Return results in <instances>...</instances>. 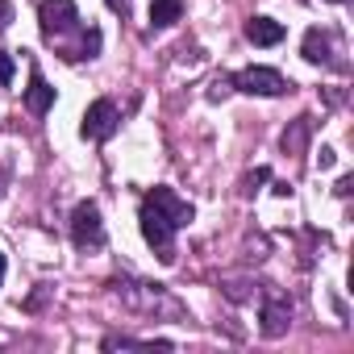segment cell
<instances>
[{"label":"cell","mask_w":354,"mask_h":354,"mask_svg":"<svg viewBox=\"0 0 354 354\" xmlns=\"http://www.w3.org/2000/svg\"><path fill=\"white\" fill-rule=\"evenodd\" d=\"M117 288V296L129 304V308H138V313H150V317H175V321H184V304L175 300L162 283H138V279H117L113 283Z\"/></svg>","instance_id":"1"},{"label":"cell","mask_w":354,"mask_h":354,"mask_svg":"<svg viewBox=\"0 0 354 354\" xmlns=\"http://www.w3.org/2000/svg\"><path fill=\"white\" fill-rule=\"evenodd\" d=\"M71 242H75L80 250L104 246V221H100L96 201H80V205H75V213H71Z\"/></svg>","instance_id":"2"},{"label":"cell","mask_w":354,"mask_h":354,"mask_svg":"<svg viewBox=\"0 0 354 354\" xmlns=\"http://www.w3.org/2000/svg\"><path fill=\"white\" fill-rule=\"evenodd\" d=\"M234 88L246 92V96H283L292 84L275 71V67H246L234 75Z\"/></svg>","instance_id":"3"},{"label":"cell","mask_w":354,"mask_h":354,"mask_svg":"<svg viewBox=\"0 0 354 354\" xmlns=\"http://www.w3.org/2000/svg\"><path fill=\"white\" fill-rule=\"evenodd\" d=\"M138 225H142V238L158 250V259H162V263H175V225H171V221H162L150 205H142Z\"/></svg>","instance_id":"4"},{"label":"cell","mask_w":354,"mask_h":354,"mask_svg":"<svg viewBox=\"0 0 354 354\" xmlns=\"http://www.w3.org/2000/svg\"><path fill=\"white\" fill-rule=\"evenodd\" d=\"M142 205H150V209H154V213H158L162 221H171L175 230H184V225H192V217H196V209H192V205H188L184 196H175L171 188H150Z\"/></svg>","instance_id":"5"},{"label":"cell","mask_w":354,"mask_h":354,"mask_svg":"<svg viewBox=\"0 0 354 354\" xmlns=\"http://www.w3.org/2000/svg\"><path fill=\"white\" fill-rule=\"evenodd\" d=\"M38 26L46 38H59V34H71L80 26V9L75 0H42L38 5Z\"/></svg>","instance_id":"6"},{"label":"cell","mask_w":354,"mask_h":354,"mask_svg":"<svg viewBox=\"0 0 354 354\" xmlns=\"http://www.w3.org/2000/svg\"><path fill=\"white\" fill-rule=\"evenodd\" d=\"M117 121H121V113H117V104L113 100H92L88 104V113H84V138H92V142H104V138H113L117 133Z\"/></svg>","instance_id":"7"},{"label":"cell","mask_w":354,"mask_h":354,"mask_svg":"<svg viewBox=\"0 0 354 354\" xmlns=\"http://www.w3.org/2000/svg\"><path fill=\"white\" fill-rule=\"evenodd\" d=\"M259 329H263V337H283L288 333V325H292V300H283L279 292H267L263 296V313H259Z\"/></svg>","instance_id":"8"},{"label":"cell","mask_w":354,"mask_h":354,"mask_svg":"<svg viewBox=\"0 0 354 354\" xmlns=\"http://www.w3.org/2000/svg\"><path fill=\"white\" fill-rule=\"evenodd\" d=\"M50 104H55V88H50V84L42 80V71L34 67V71H30V88H26V109L42 117V113H50Z\"/></svg>","instance_id":"9"},{"label":"cell","mask_w":354,"mask_h":354,"mask_svg":"<svg viewBox=\"0 0 354 354\" xmlns=\"http://www.w3.org/2000/svg\"><path fill=\"white\" fill-rule=\"evenodd\" d=\"M246 38H250L254 46H279V42H283V26L271 21V17H250V21H246Z\"/></svg>","instance_id":"10"},{"label":"cell","mask_w":354,"mask_h":354,"mask_svg":"<svg viewBox=\"0 0 354 354\" xmlns=\"http://www.w3.org/2000/svg\"><path fill=\"white\" fill-rule=\"evenodd\" d=\"M184 17V0H150V26L167 30Z\"/></svg>","instance_id":"11"},{"label":"cell","mask_w":354,"mask_h":354,"mask_svg":"<svg viewBox=\"0 0 354 354\" xmlns=\"http://www.w3.org/2000/svg\"><path fill=\"white\" fill-rule=\"evenodd\" d=\"M304 59L308 63H329V34L325 30H308L304 34Z\"/></svg>","instance_id":"12"},{"label":"cell","mask_w":354,"mask_h":354,"mask_svg":"<svg viewBox=\"0 0 354 354\" xmlns=\"http://www.w3.org/2000/svg\"><path fill=\"white\" fill-rule=\"evenodd\" d=\"M308 129H313V121L308 117H300L288 133H283V150H304V142H308Z\"/></svg>","instance_id":"13"},{"label":"cell","mask_w":354,"mask_h":354,"mask_svg":"<svg viewBox=\"0 0 354 354\" xmlns=\"http://www.w3.org/2000/svg\"><path fill=\"white\" fill-rule=\"evenodd\" d=\"M267 180H271V171H267V167H254L246 180H242V192H246V196H254V188H259V184H267Z\"/></svg>","instance_id":"14"},{"label":"cell","mask_w":354,"mask_h":354,"mask_svg":"<svg viewBox=\"0 0 354 354\" xmlns=\"http://www.w3.org/2000/svg\"><path fill=\"white\" fill-rule=\"evenodd\" d=\"M13 55H5V50H0V84H13Z\"/></svg>","instance_id":"15"},{"label":"cell","mask_w":354,"mask_h":354,"mask_svg":"<svg viewBox=\"0 0 354 354\" xmlns=\"http://www.w3.org/2000/svg\"><path fill=\"white\" fill-rule=\"evenodd\" d=\"M13 26V5L9 0H0V30H9Z\"/></svg>","instance_id":"16"},{"label":"cell","mask_w":354,"mask_h":354,"mask_svg":"<svg viewBox=\"0 0 354 354\" xmlns=\"http://www.w3.org/2000/svg\"><path fill=\"white\" fill-rule=\"evenodd\" d=\"M317 167H321V171H329V167H333V150H329V146H321V154H317Z\"/></svg>","instance_id":"17"},{"label":"cell","mask_w":354,"mask_h":354,"mask_svg":"<svg viewBox=\"0 0 354 354\" xmlns=\"http://www.w3.org/2000/svg\"><path fill=\"white\" fill-rule=\"evenodd\" d=\"M104 5H109L113 13H125V0H104Z\"/></svg>","instance_id":"18"},{"label":"cell","mask_w":354,"mask_h":354,"mask_svg":"<svg viewBox=\"0 0 354 354\" xmlns=\"http://www.w3.org/2000/svg\"><path fill=\"white\" fill-rule=\"evenodd\" d=\"M5 271H9V263H5V254H0V288H5Z\"/></svg>","instance_id":"19"},{"label":"cell","mask_w":354,"mask_h":354,"mask_svg":"<svg viewBox=\"0 0 354 354\" xmlns=\"http://www.w3.org/2000/svg\"><path fill=\"white\" fill-rule=\"evenodd\" d=\"M333 5H342V0H333Z\"/></svg>","instance_id":"20"}]
</instances>
